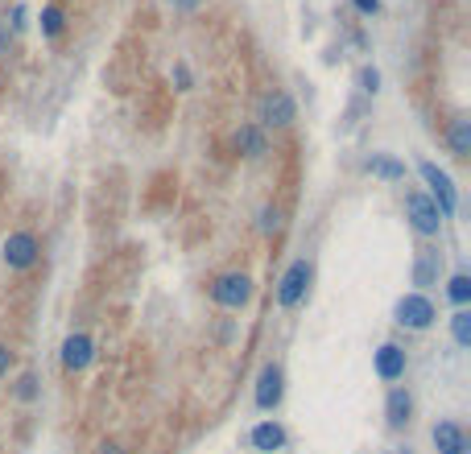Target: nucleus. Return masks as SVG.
<instances>
[{"mask_svg":"<svg viewBox=\"0 0 471 454\" xmlns=\"http://www.w3.org/2000/svg\"><path fill=\"white\" fill-rule=\"evenodd\" d=\"M435 450L438 454H467V434L459 421H438L435 426Z\"/></svg>","mask_w":471,"mask_h":454,"instance_id":"nucleus-12","label":"nucleus"},{"mask_svg":"<svg viewBox=\"0 0 471 454\" xmlns=\"http://www.w3.org/2000/svg\"><path fill=\"white\" fill-rule=\"evenodd\" d=\"M26 5H13V34H21V29H26Z\"/></svg>","mask_w":471,"mask_h":454,"instance_id":"nucleus-25","label":"nucleus"},{"mask_svg":"<svg viewBox=\"0 0 471 454\" xmlns=\"http://www.w3.org/2000/svg\"><path fill=\"white\" fill-rule=\"evenodd\" d=\"M282 392H285V376L277 364H269L257 380V409H277L282 405Z\"/></svg>","mask_w":471,"mask_h":454,"instance_id":"nucleus-8","label":"nucleus"},{"mask_svg":"<svg viewBox=\"0 0 471 454\" xmlns=\"http://www.w3.org/2000/svg\"><path fill=\"white\" fill-rule=\"evenodd\" d=\"M435 281H438V260L435 257H418V260H414V286L426 289V286H435Z\"/></svg>","mask_w":471,"mask_h":454,"instance_id":"nucleus-17","label":"nucleus"},{"mask_svg":"<svg viewBox=\"0 0 471 454\" xmlns=\"http://www.w3.org/2000/svg\"><path fill=\"white\" fill-rule=\"evenodd\" d=\"M9 368H13V351H9V348H0V380L9 376Z\"/></svg>","mask_w":471,"mask_h":454,"instance_id":"nucleus-27","label":"nucleus"},{"mask_svg":"<svg viewBox=\"0 0 471 454\" xmlns=\"http://www.w3.org/2000/svg\"><path fill=\"white\" fill-rule=\"evenodd\" d=\"M252 446H257L261 454H277V450H285V429L277 426V421H261V426L252 429Z\"/></svg>","mask_w":471,"mask_h":454,"instance_id":"nucleus-14","label":"nucleus"},{"mask_svg":"<svg viewBox=\"0 0 471 454\" xmlns=\"http://www.w3.org/2000/svg\"><path fill=\"white\" fill-rule=\"evenodd\" d=\"M446 294H451L455 306H467L471 302V277L467 273H455L451 281H446Z\"/></svg>","mask_w":471,"mask_h":454,"instance_id":"nucleus-19","label":"nucleus"},{"mask_svg":"<svg viewBox=\"0 0 471 454\" xmlns=\"http://www.w3.org/2000/svg\"><path fill=\"white\" fill-rule=\"evenodd\" d=\"M311 277H314L311 260H293V265L282 273V281H277V306H282V310H293V306L306 298Z\"/></svg>","mask_w":471,"mask_h":454,"instance_id":"nucleus-3","label":"nucleus"},{"mask_svg":"<svg viewBox=\"0 0 471 454\" xmlns=\"http://www.w3.org/2000/svg\"><path fill=\"white\" fill-rule=\"evenodd\" d=\"M418 174H422V178H426L430 195H435L438 215H443V219H451V215L459 211V190H455L451 174H446V169H438L435 161H422V166H418Z\"/></svg>","mask_w":471,"mask_h":454,"instance_id":"nucleus-2","label":"nucleus"},{"mask_svg":"<svg viewBox=\"0 0 471 454\" xmlns=\"http://www.w3.org/2000/svg\"><path fill=\"white\" fill-rule=\"evenodd\" d=\"M169 5H174V9H195L199 0H169Z\"/></svg>","mask_w":471,"mask_h":454,"instance_id":"nucleus-29","label":"nucleus"},{"mask_svg":"<svg viewBox=\"0 0 471 454\" xmlns=\"http://www.w3.org/2000/svg\"><path fill=\"white\" fill-rule=\"evenodd\" d=\"M13 392H17V401H34V397H37V376L26 372V376L17 380V388H13Z\"/></svg>","mask_w":471,"mask_h":454,"instance_id":"nucleus-22","label":"nucleus"},{"mask_svg":"<svg viewBox=\"0 0 471 454\" xmlns=\"http://www.w3.org/2000/svg\"><path fill=\"white\" fill-rule=\"evenodd\" d=\"M405 215L418 236H438V227H443V215H438L435 198L422 195V190H409L405 195Z\"/></svg>","mask_w":471,"mask_h":454,"instance_id":"nucleus-4","label":"nucleus"},{"mask_svg":"<svg viewBox=\"0 0 471 454\" xmlns=\"http://www.w3.org/2000/svg\"><path fill=\"white\" fill-rule=\"evenodd\" d=\"M368 174H376L384 182H405V161L389 157V153H373L368 157Z\"/></svg>","mask_w":471,"mask_h":454,"instance_id":"nucleus-15","label":"nucleus"},{"mask_svg":"<svg viewBox=\"0 0 471 454\" xmlns=\"http://www.w3.org/2000/svg\"><path fill=\"white\" fill-rule=\"evenodd\" d=\"M360 91H368V96L381 91V71H376V66H364V71H360Z\"/></svg>","mask_w":471,"mask_h":454,"instance_id":"nucleus-23","label":"nucleus"},{"mask_svg":"<svg viewBox=\"0 0 471 454\" xmlns=\"http://www.w3.org/2000/svg\"><path fill=\"white\" fill-rule=\"evenodd\" d=\"M293 116H298V107H293V99L285 96V91H269V96L261 99V125L285 128V125H293Z\"/></svg>","mask_w":471,"mask_h":454,"instance_id":"nucleus-7","label":"nucleus"},{"mask_svg":"<svg viewBox=\"0 0 471 454\" xmlns=\"http://www.w3.org/2000/svg\"><path fill=\"white\" fill-rule=\"evenodd\" d=\"M257 227H261L265 236L282 232V211H277V207H261V223H257Z\"/></svg>","mask_w":471,"mask_h":454,"instance_id":"nucleus-21","label":"nucleus"},{"mask_svg":"<svg viewBox=\"0 0 471 454\" xmlns=\"http://www.w3.org/2000/svg\"><path fill=\"white\" fill-rule=\"evenodd\" d=\"M409 418H414V397L405 388H389V401H384V421L393 429H405Z\"/></svg>","mask_w":471,"mask_h":454,"instance_id":"nucleus-13","label":"nucleus"},{"mask_svg":"<svg viewBox=\"0 0 471 454\" xmlns=\"http://www.w3.org/2000/svg\"><path fill=\"white\" fill-rule=\"evenodd\" d=\"M376 376H381L384 384L401 380L405 376V351L397 348V343H384V348H376Z\"/></svg>","mask_w":471,"mask_h":454,"instance_id":"nucleus-11","label":"nucleus"},{"mask_svg":"<svg viewBox=\"0 0 471 454\" xmlns=\"http://www.w3.org/2000/svg\"><path fill=\"white\" fill-rule=\"evenodd\" d=\"M91 359H96V343H91L87 335H71L63 343V368L67 372H83Z\"/></svg>","mask_w":471,"mask_h":454,"instance_id":"nucleus-9","label":"nucleus"},{"mask_svg":"<svg viewBox=\"0 0 471 454\" xmlns=\"http://www.w3.org/2000/svg\"><path fill=\"white\" fill-rule=\"evenodd\" d=\"M397 322L401 327H409V330H426L430 322H435V302H430L426 294H405L397 302Z\"/></svg>","mask_w":471,"mask_h":454,"instance_id":"nucleus-6","label":"nucleus"},{"mask_svg":"<svg viewBox=\"0 0 471 454\" xmlns=\"http://www.w3.org/2000/svg\"><path fill=\"white\" fill-rule=\"evenodd\" d=\"M231 145H236V153H244V157H252V161L269 153L265 128H261V125H241L236 133H231Z\"/></svg>","mask_w":471,"mask_h":454,"instance_id":"nucleus-10","label":"nucleus"},{"mask_svg":"<svg viewBox=\"0 0 471 454\" xmlns=\"http://www.w3.org/2000/svg\"><path fill=\"white\" fill-rule=\"evenodd\" d=\"M37 257H42V244H37L34 232H13L9 240H5V265L17 268V273H26V268L37 265Z\"/></svg>","mask_w":471,"mask_h":454,"instance_id":"nucleus-5","label":"nucleus"},{"mask_svg":"<svg viewBox=\"0 0 471 454\" xmlns=\"http://www.w3.org/2000/svg\"><path fill=\"white\" fill-rule=\"evenodd\" d=\"M96 454H125V450H120V446H116V442H104Z\"/></svg>","mask_w":471,"mask_h":454,"instance_id":"nucleus-28","label":"nucleus"},{"mask_svg":"<svg viewBox=\"0 0 471 454\" xmlns=\"http://www.w3.org/2000/svg\"><path fill=\"white\" fill-rule=\"evenodd\" d=\"M63 25H67V17H63V9H58V5L42 9V34L46 37H58V34H63Z\"/></svg>","mask_w":471,"mask_h":454,"instance_id":"nucleus-20","label":"nucleus"},{"mask_svg":"<svg viewBox=\"0 0 471 454\" xmlns=\"http://www.w3.org/2000/svg\"><path fill=\"white\" fill-rule=\"evenodd\" d=\"M451 335H455V343H459V348H471V310H467V306H459V310H455Z\"/></svg>","mask_w":471,"mask_h":454,"instance_id":"nucleus-18","label":"nucleus"},{"mask_svg":"<svg viewBox=\"0 0 471 454\" xmlns=\"http://www.w3.org/2000/svg\"><path fill=\"white\" fill-rule=\"evenodd\" d=\"M211 302L223 310H244L252 302V277L249 273H220L211 281Z\"/></svg>","mask_w":471,"mask_h":454,"instance_id":"nucleus-1","label":"nucleus"},{"mask_svg":"<svg viewBox=\"0 0 471 454\" xmlns=\"http://www.w3.org/2000/svg\"><path fill=\"white\" fill-rule=\"evenodd\" d=\"M446 145H451L455 157H467L471 153V120H451V133H446Z\"/></svg>","mask_w":471,"mask_h":454,"instance_id":"nucleus-16","label":"nucleus"},{"mask_svg":"<svg viewBox=\"0 0 471 454\" xmlns=\"http://www.w3.org/2000/svg\"><path fill=\"white\" fill-rule=\"evenodd\" d=\"M352 5H356V9L364 13V17H373V13L381 9V0H352Z\"/></svg>","mask_w":471,"mask_h":454,"instance_id":"nucleus-26","label":"nucleus"},{"mask_svg":"<svg viewBox=\"0 0 471 454\" xmlns=\"http://www.w3.org/2000/svg\"><path fill=\"white\" fill-rule=\"evenodd\" d=\"M174 83H179V91H190V71H187V63L174 66Z\"/></svg>","mask_w":471,"mask_h":454,"instance_id":"nucleus-24","label":"nucleus"}]
</instances>
